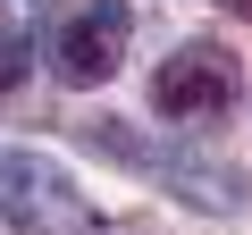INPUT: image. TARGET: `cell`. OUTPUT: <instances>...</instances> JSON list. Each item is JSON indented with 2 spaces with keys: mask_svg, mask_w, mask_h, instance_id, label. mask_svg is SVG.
Masks as SVG:
<instances>
[{
  "mask_svg": "<svg viewBox=\"0 0 252 235\" xmlns=\"http://www.w3.org/2000/svg\"><path fill=\"white\" fill-rule=\"evenodd\" d=\"M235 92H244V67H235L227 42H177L152 76V109L168 126H219L235 109Z\"/></svg>",
  "mask_w": 252,
  "mask_h": 235,
  "instance_id": "cell-3",
  "label": "cell"
},
{
  "mask_svg": "<svg viewBox=\"0 0 252 235\" xmlns=\"http://www.w3.org/2000/svg\"><path fill=\"white\" fill-rule=\"evenodd\" d=\"M126 42H135V9L126 0H67L42 34V59L67 92H93L126 67Z\"/></svg>",
  "mask_w": 252,
  "mask_h": 235,
  "instance_id": "cell-1",
  "label": "cell"
},
{
  "mask_svg": "<svg viewBox=\"0 0 252 235\" xmlns=\"http://www.w3.org/2000/svg\"><path fill=\"white\" fill-rule=\"evenodd\" d=\"M0 227L9 235H84L93 202L76 193V176L42 151H0Z\"/></svg>",
  "mask_w": 252,
  "mask_h": 235,
  "instance_id": "cell-2",
  "label": "cell"
},
{
  "mask_svg": "<svg viewBox=\"0 0 252 235\" xmlns=\"http://www.w3.org/2000/svg\"><path fill=\"white\" fill-rule=\"evenodd\" d=\"M84 235H160V227H152V218H93Z\"/></svg>",
  "mask_w": 252,
  "mask_h": 235,
  "instance_id": "cell-6",
  "label": "cell"
},
{
  "mask_svg": "<svg viewBox=\"0 0 252 235\" xmlns=\"http://www.w3.org/2000/svg\"><path fill=\"white\" fill-rule=\"evenodd\" d=\"M42 34H51V0H0V92L34 76Z\"/></svg>",
  "mask_w": 252,
  "mask_h": 235,
  "instance_id": "cell-5",
  "label": "cell"
},
{
  "mask_svg": "<svg viewBox=\"0 0 252 235\" xmlns=\"http://www.w3.org/2000/svg\"><path fill=\"white\" fill-rule=\"evenodd\" d=\"M219 9H235V17H252V0H219Z\"/></svg>",
  "mask_w": 252,
  "mask_h": 235,
  "instance_id": "cell-7",
  "label": "cell"
},
{
  "mask_svg": "<svg viewBox=\"0 0 252 235\" xmlns=\"http://www.w3.org/2000/svg\"><path fill=\"white\" fill-rule=\"evenodd\" d=\"M160 185H168L185 210H202V218L244 210V168H235V160H219V151H202V143H177V151L160 160Z\"/></svg>",
  "mask_w": 252,
  "mask_h": 235,
  "instance_id": "cell-4",
  "label": "cell"
}]
</instances>
